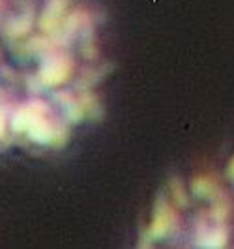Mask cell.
I'll list each match as a JSON object with an SVG mask.
<instances>
[{"label": "cell", "instance_id": "obj_1", "mask_svg": "<svg viewBox=\"0 0 234 249\" xmlns=\"http://www.w3.org/2000/svg\"><path fill=\"white\" fill-rule=\"evenodd\" d=\"M101 23L90 0H0V150L54 152L98 118Z\"/></svg>", "mask_w": 234, "mask_h": 249}]
</instances>
